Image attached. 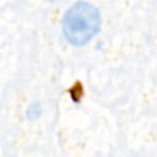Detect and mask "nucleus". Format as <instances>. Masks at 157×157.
<instances>
[{
	"instance_id": "1",
	"label": "nucleus",
	"mask_w": 157,
	"mask_h": 157,
	"mask_svg": "<svg viewBox=\"0 0 157 157\" xmlns=\"http://www.w3.org/2000/svg\"><path fill=\"white\" fill-rule=\"evenodd\" d=\"M101 28V15L97 7L86 2L73 4L65 13L62 19V30L66 40L73 46L88 43Z\"/></svg>"
},
{
	"instance_id": "2",
	"label": "nucleus",
	"mask_w": 157,
	"mask_h": 157,
	"mask_svg": "<svg viewBox=\"0 0 157 157\" xmlns=\"http://www.w3.org/2000/svg\"><path fill=\"white\" fill-rule=\"evenodd\" d=\"M50 2H57V0H50Z\"/></svg>"
}]
</instances>
